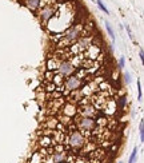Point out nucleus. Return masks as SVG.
<instances>
[{
  "label": "nucleus",
  "instance_id": "2eb2a0df",
  "mask_svg": "<svg viewBox=\"0 0 144 163\" xmlns=\"http://www.w3.org/2000/svg\"><path fill=\"white\" fill-rule=\"evenodd\" d=\"M139 133H140V141L144 142V122H140V126H139Z\"/></svg>",
  "mask_w": 144,
  "mask_h": 163
},
{
  "label": "nucleus",
  "instance_id": "9d476101",
  "mask_svg": "<svg viewBox=\"0 0 144 163\" xmlns=\"http://www.w3.org/2000/svg\"><path fill=\"white\" fill-rule=\"evenodd\" d=\"M24 5L27 7L29 11H34L36 12L40 7H42V3H40V0H24Z\"/></svg>",
  "mask_w": 144,
  "mask_h": 163
},
{
  "label": "nucleus",
  "instance_id": "ddd939ff",
  "mask_svg": "<svg viewBox=\"0 0 144 163\" xmlns=\"http://www.w3.org/2000/svg\"><path fill=\"white\" fill-rule=\"evenodd\" d=\"M106 29H107L109 37L112 39V42H114V40H115V34H114V29H112V27H111V24H109L108 21H106Z\"/></svg>",
  "mask_w": 144,
  "mask_h": 163
},
{
  "label": "nucleus",
  "instance_id": "4468645a",
  "mask_svg": "<svg viewBox=\"0 0 144 163\" xmlns=\"http://www.w3.org/2000/svg\"><path fill=\"white\" fill-rule=\"evenodd\" d=\"M136 157H138V147H135V149L132 150V154H131V157H130V160H128V163H135Z\"/></svg>",
  "mask_w": 144,
  "mask_h": 163
},
{
  "label": "nucleus",
  "instance_id": "6ab92c4d",
  "mask_svg": "<svg viewBox=\"0 0 144 163\" xmlns=\"http://www.w3.org/2000/svg\"><path fill=\"white\" fill-rule=\"evenodd\" d=\"M119 103H120V106H122V108H124V106H125V96H122L119 99Z\"/></svg>",
  "mask_w": 144,
  "mask_h": 163
},
{
  "label": "nucleus",
  "instance_id": "dca6fc26",
  "mask_svg": "<svg viewBox=\"0 0 144 163\" xmlns=\"http://www.w3.org/2000/svg\"><path fill=\"white\" fill-rule=\"evenodd\" d=\"M124 82H125L127 84H130V83H131V74L128 72V71L124 74Z\"/></svg>",
  "mask_w": 144,
  "mask_h": 163
},
{
  "label": "nucleus",
  "instance_id": "39448f33",
  "mask_svg": "<svg viewBox=\"0 0 144 163\" xmlns=\"http://www.w3.org/2000/svg\"><path fill=\"white\" fill-rule=\"evenodd\" d=\"M96 120L93 118H85V116H80L76 119V127L79 128L80 133H90V131L96 128Z\"/></svg>",
  "mask_w": 144,
  "mask_h": 163
},
{
  "label": "nucleus",
  "instance_id": "9b49d317",
  "mask_svg": "<svg viewBox=\"0 0 144 163\" xmlns=\"http://www.w3.org/2000/svg\"><path fill=\"white\" fill-rule=\"evenodd\" d=\"M29 163H44V158L42 152H34V155L31 157Z\"/></svg>",
  "mask_w": 144,
  "mask_h": 163
},
{
  "label": "nucleus",
  "instance_id": "f257e3e1",
  "mask_svg": "<svg viewBox=\"0 0 144 163\" xmlns=\"http://www.w3.org/2000/svg\"><path fill=\"white\" fill-rule=\"evenodd\" d=\"M61 39L58 42V47L66 48L71 47L74 43H76L82 36H84V24L83 23H76V24H71L63 34L59 35Z\"/></svg>",
  "mask_w": 144,
  "mask_h": 163
},
{
  "label": "nucleus",
  "instance_id": "aec40b11",
  "mask_svg": "<svg viewBox=\"0 0 144 163\" xmlns=\"http://www.w3.org/2000/svg\"><path fill=\"white\" fill-rule=\"evenodd\" d=\"M119 67H120V68L124 67V56H122V58L119 59Z\"/></svg>",
  "mask_w": 144,
  "mask_h": 163
},
{
  "label": "nucleus",
  "instance_id": "5701e85b",
  "mask_svg": "<svg viewBox=\"0 0 144 163\" xmlns=\"http://www.w3.org/2000/svg\"><path fill=\"white\" fill-rule=\"evenodd\" d=\"M92 2H93V0H92Z\"/></svg>",
  "mask_w": 144,
  "mask_h": 163
},
{
  "label": "nucleus",
  "instance_id": "a211bd4d",
  "mask_svg": "<svg viewBox=\"0 0 144 163\" xmlns=\"http://www.w3.org/2000/svg\"><path fill=\"white\" fill-rule=\"evenodd\" d=\"M125 29H127V34H128V36H130V39H131V40H133L132 31H131V28H130V26H128V24H125Z\"/></svg>",
  "mask_w": 144,
  "mask_h": 163
},
{
  "label": "nucleus",
  "instance_id": "0eeeda50",
  "mask_svg": "<svg viewBox=\"0 0 144 163\" xmlns=\"http://www.w3.org/2000/svg\"><path fill=\"white\" fill-rule=\"evenodd\" d=\"M77 112L80 114V116H85V118H93V116L98 114V110L92 103H85L82 104L80 108L77 110Z\"/></svg>",
  "mask_w": 144,
  "mask_h": 163
},
{
  "label": "nucleus",
  "instance_id": "7ed1b4c3",
  "mask_svg": "<svg viewBox=\"0 0 144 163\" xmlns=\"http://www.w3.org/2000/svg\"><path fill=\"white\" fill-rule=\"evenodd\" d=\"M66 142H67V144L71 147V149H82V147H84V144L87 143L83 133L76 131V130L71 131V133L68 134Z\"/></svg>",
  "mask_w": 144,
  "mask_h": 163
},
{
  "label": "nucleus",
  "instance_id": "f8f14e48",
  "mask_svg": "<svg viewBox=\"0 0 144 163\" xmlns=\"http://www.w3.org/2000/svg\"><path fill=\"white\" fill-rule=\"evenodd\" d=\"M93 2H96V4H98V7H99V8L104 12V13H106V15H108L109 13V11H108V8H107V7L106 5H104V3L101 2V0H93Z\"/></svg>",
  "mask_w": 144,
  "mask_h": 163
},
{
  "label": "nucleus",
  "instance_id": "412c9836",
  "mask_svg": "<svg viewBox=\"0 0 144 163\" xmlns=\"http://www.w3.org/2000/svg\"><path fill=\"white\" fill-rule=\"evenodd\" d=\"M139 56H140V60L143 61V60H144V52H143V50H140V52H139Z\"/></svg>",
  "mask_w": 144,
  "mask_h": 163
},
{
  "label": "nucleus",
  "instance_id": "1a4fd4ad",
  "mask_svg": "<svg viewBox=\"0 0 144 163\" xmlns=\"http://www.w3.org/2000/svg\"><path fill=\"white\" fill-rule=\"evenodd\" d=\"M76 112H77L76 106L72 104V103H66V104L61 107V114H63V116H66V118L72 119L76 115Z\"/></svg>",
  "mask_w": 144,
  "mask_h": 163
},
{
  "label": "nucleus",
  "instance_id": "4be33fe9",
  "mask_svg": "<svg viewBox=\"0 0 144 163\" xmlns=\"http://www.w3.org/2000/svg\"><path fill=\"white\" fill-rule=\"evenodd\" d=\"M119 163H122V162H119Z\"/></svg>",
  "mask_w": 144,
  "mask_h": 163
},
{
  "label": "nucleus",
  "instance_id": "f3484780",
  "mask_svg": "<svg viewBox=\"0 0 144 163\" xmlns=\"http://www.w3.org/2000/svg\"><path fill=\"white\" fill-rule=\"evenodd\" d=\"M138 91H139V100H141L143 92H141V83H140V80H138Z\"/></svg>",
  "mask_w": 144,
  "mask_h": 163
},
{
  "label": "nucleus",
  "instance_id": "6e6552de",
  "mask_svg": "<svg viewBox=\"0 0 144 163\" xmlns=\"http://www.w3.org/2000/svg\"><path fill=\"white\" fill-rule=\"evenodd\" d=\"M100 47L99 45H96V44H93V43H91L88 47L84 50V52H83V55L87 58V59H91V60H95L98 56H100Z\"/></svg>",
  "mask_w": 144,
  "mask_h": 163
},
{
  "label": "nucleus",
  "instance_id": "423d86ee",
  "mask_svg": "<svg viewBox=\"0 0 144 163\" xmlns=\"http://www.w3.org/2000/svg\"><path fill=\"white\" fill-rule=\"evenodd\" d=\"M56 71H58V75H60L61 77H64V79H66V77H68V76H71V75L75 74L76 67L72 64L71 60L64 59V60H61L60 63H59L58 68H56Z\"/></svg>",
  "mask_w": 144,
  "mask_h": 163
},
{
  "label": "nucleus",
  "instance_id": "f03ea898",
  "mask_svg": "<svg viewBox=\"0 0 144 163\" xmlns=\"http://www.w3.org/2000/svg\"><path fill=\"white\" fill-rule=\"evenodd\" d=\"M58 5L59 3H53V4H47V5H43L40 7V8L36 11L37 13V18L40 20V23H42L43 26H45L48 21H50L56 13V10H58Z\"/></svg>",
  "mask_w": 144,
  "mask_h": 163
},
{
  "label": "nucleus",
  "instance_id": "20e7f679",
  "mask_svg": "<svg viewBox=\"0 0 144 163\" xmlns=\"http://www.w3.org/2000/svg\"><path fill=\"white\" fill-rule=\"evenodd\" d=\"M83 84H84V82H83L82 77H80L79 75H76V74H74V75H71V76L64 79L61 87L66 88L67 92H74V91L80 90V87H82Z\"/></svg>",
  "mask_w": 144,
  "mask_h": 163
}]
</instances>
